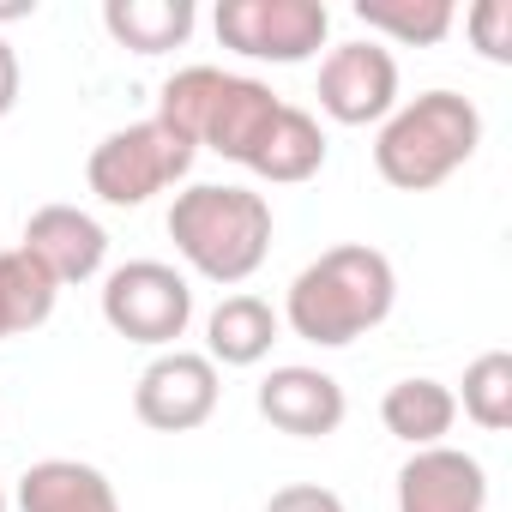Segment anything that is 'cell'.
Here are the masks:
<instances>
[{
    "label": "cell",
    "instance_id": "8fae6325",
    "mask_svg": "<svg viewBox=\"0 0 512 512\" xmlns=\"http://www.w3.org/2000/svg\"><path fill=\"white\" fill-rule=\"evenodd\" d=\"M31 260L67 290V284H91L103 266H109V229L79 211V205H37L31 223H25V241H19Z\"/></svg>",
    "mask_w": 512,
    "mask_h": 512
},
{
    "label": "cell",
    "instance_id": "7a4b0ae2",
    "mask_svg": "<svg viewBox=\"0 0 512 512\" xmlns=\"http://www.w3.org/2000/svg\"><path fill=\"white\" fill-rule=\"evenodd\" d=\"M169 241L205 284H247L272 253V199L235 181H193L169 205Z\"/></svg>",
    "mask_w": 512,
    "mask_h": 512
},
{
    "label": "cell",
    "instance_id": "603a6c76",
    "mask_svg": "<svg viewBox=\"0 0 512 512\" xmlns=\"http://www.w3.org/2000/svg\"><path fill=\"white\" fill-rule=\"evenodd\" d=\"M19 85H25V73H19V49L0 37V121L19 109Z\"/></svg>",
    "mask_w": 512,
    "mask_h": 512
},
{
    "label": "cell",
    "instance_id": "8992f818",
    "mask_svg": "<svg viewBox=\"0 0 512 512\" xmlns=\"http://www.w3.org/2000/svg\"><path fill=\"white\" fill-rule=\"evenodd\" d=\"M211 31L241 61L302 67L326 49L332 13H326V0H223L211 13Z\"/></svg>",
    "mask_w": 512,
    "mask_h": 512
},
{
    "label": "cell",
    "instance_id": "5b68a950",
    "mask_svg": "<svg viewBox=\"0 0 512 512\" xmlns=\"http://www.w3.org/2000/svg\"><path fill=\"white\" fill-rule=\"evenodd\" d=\"M193 157H199V151H193L169 121L145 115V121L115 127L109 139H97V151L85 157V187H91L103 205H115V211H139L145 199H157V193H169L175 181H187Z\"/></svg>",
    "mask_w": 512,
    "mask_h": 512
},
{
    "label": "cell",
    "instance_id": "44dd1931",
    "mask_svg": "<svg viewBox=\"0 0 512 512\" xmlns=\"http://www.w3.org/2000/svg\"><path fill=\"white\" fill-rule=\"evenodd\" d=\"M464 31H470L482 61L506 67L512 61V0H476V7L464 13Z\"/></svg>",
    "mask_w": 512,
    "mask_h": 512
},
{
    "label": "cell",
    "instance_id": "ba28073f",
    "mask_svg": "<svg viewBox=\"0 0 512 512\" xmlns=\"http://www.w3.org/2000/svg\"><path fill=\"white\" fill-rule=\"evenodd\" d=\"M223 380L199 350H157L145 362V374L133 380V416L157 434H193L217 416Z\"/></svg>",
    "mask_w": 512,
    "mask_h": 512
},
{
    "label": "cell",
    "instance_id": "9a60e30c",
    "mask_svg": "<svg viewBox=\"0 0 512 512\" xmlns=\"http://www.w3.org/2000/svg\"><path fill=\"white\" fill-rule=\"evenodd\" d=\"M19 512H121L115 482L85 458H37L19 476Z\"/></svg>",
    "mask_w": 512,
    "mask_h": 512
},
{
    "label": "cell",
    "instance_id": "d6986e66",
    "mask_svg": "<svg viewBox=\"0 0 512 512\" xmlns=\"http://www.w3.org/2000/svg\"><path fill=\"white\" fill-rule=\"evenodd\" d=\"M356 19L368 25V37L380 43H404V49H434L452 31V0H356Z\"/></svg>",
    "mask_w": 512,
    "mask_h": 512
},
{
    "label": "cell",
    "instance_id": "30bf717a",
    "mask_svg": "<svg viewBox=\"0 0 512 512\" xmlns=\"http://www.w3.org/2000/svg\"><path fill=\"white\" fill-rule=\"evenodd\" d=\"M253 404H260V416L278 428V434H296V440H326L344 428L350 416V398L344 386L326 374V368H308V362H284L260 380V392H253Z\"/></svg>",
    "mask_w": 512,
    "mask_h": 512
},
{
    "label": "cell",
    "instance_id": "7402d4cb",
    "mask_svg": "<svg viewBox=\"0 0 512 512\" xmlns=\"http://www.w3.org/2000/svg\"><path fill=\"white\" fill-rule=\"evenodd\" d=\"M266 512H350V506L332 488H320V482H290V488H278L266 500Z\"/></svg>",
    "mask_w": 512,
    "mask_h": 512
},
{
    "label": "cell",
    "instance_id": "cb8c5ba5",
    "mask_svg": "<svg viewBox=\"0 0 512 512\" xmlns=\"http://www.w3.org/2000/svg\"><path fill=\"white\" fill-rule=\"evenodd\" d=\"M0 344H7V320H0Z\"/></svg>",
    "mask_w": 512,
    "mask_h": 512
},
{
    "label": "cell",
    "instance_id": "d4e9b609",
    "mask_svg": "<svg viewBox=\"0 0 512 512\" xmlns=\"http://www.w3.org/2000/svg\"><path fill=\"white\" fill-rule=\"evenodd\" d=\"M0 512H7V488H0Z\"/></svg>",
    "mask_w": 512,
    "mask_h": 512
},
{
    "label": "cell",
    "instance_id": "52a82bcc",
    "mask_svg": "<svg viewBox=\"0 0 512 512\" xmlns=\"http://www.w3.org/2000/svg\"><path fill=\"white\" fill-rule=\"evenodd\" d=\"M103 320L127 344L175 350L193 326V284L163 260H127L103 278Z\"/></svg>",
    "mask_w": 512,
    "mask_h": 512
},
{
    "label": "cell",
    "instance_id": "e0dca14e",
    "mask_svg": "<svg viewBox=\"0 0 512 512\" xmlns=\"http://www.w3.org/2000/svg\"><path fill=\"white\" fill-rule=\"evenodd\" d=\"M199 13L193 0H109L103 7V31L133 49V55H169L193 37Z\"/></svg>",
    "mask_w": 512,
    "mask_h": 512
},
{
    "label": "cell",
    "instance_id": "4fadbf2b",
    "mask_svg": "<svg viewBox=\"0 0 512 512\" xmlns=\"http://www.w3.org/2000/svg\"><path fill=\"white\" fill-rule=\"evenodd\" d=\"M278 332H284V320H278V308H272L266 296L235 290V296H223V302L205 314V350H199V356H205L211 368H260V362L272 356Z\"/></svg>",
    "mask_w": 512,
    "mask_h": 512
},
{
    "label": "cell",
    "instance_id": "ac0fdd59",
    "mask_svg": "<svg viewBox=\"0 0 512 512\" xmlns=\"http://www.w3.org/2000/svg\"><path fill=\"white\" fill-rule=\"evenodd\" d=\"M55 302H61V284L31 260L25 247L0 253V320H7V338L49 326L55 320Z\"/></svg>",
    "mask_w": 512,
    "mask_h": 512
},
{
    "label": "cell",
    "instance_id": "7c38bea8",
    "mask_svg": "<svg viewBox=\"0 0 512 512\" xmlns=\"http://www.w3.org/2000/svg\"><path fill=\"white\" fill-rule=\"evenodd\" d=\"M398 512H488V470L458 446H422L398 470Z\"/></svg>",
    "mask_w": 512,
    "mask_h": 512
},
{
    "label": "cell",
    "instance_id": "ffe728a7",
    "mask_svg": "<svg viewBox=\"0 0 512 512\" xmlns=\"http://www.w3.org/2000/svg\"><path fill=\"white\" fill-rule=\"evenodd\" d=\"M452 398L482 434H506L512 428V356L506 350H482L464 368V392H452Z\"/></svg>",
    "mask_w": 512,
    "mask_h": 512
},
{
    "label": "cell",
    "instance_id": "5bb4252c",
    "mask_svg": "<svg viewBox=\"0 0 512 512\" xmlns=\"http://www.w3.org/2000/svg\"><path fill=\"white\" fill-rule=\"evenodd\" d=\"M241 169H253V175L272 181V187L314 181V175L326 169V127H320L308 109L284 103V109L272 115V127L260 133V145H253V157H247Z\"/></svg>",
    "mask_w": 512,
    "mask_h": 512
},
{
    "label": "cell",
    "instance_id": "2e32d148",
    "mask_svg": "<svg viewBox=\"0 0 512 512\" xmlns=\"http://www.w3.org/2000/svg\"><path fill=\"white\" fill-rule=\"evenodd\" d=\"M380 422H386V434L404 440L410 452H422V446H446V434H452V422H458V398H452L446 380L410 374V380L386 386V398H380Z\"/></svg>",
    "mask_w": 512,
    "mask_h": 512
},
{
    "label": "cell",
    "instance_id": "9c48e42d",
    "mask_svg": "<svg viewBox=\"0 0 512 512\" xmlns=\"http://www.w3.org/2000/svg\"><path fill=\"white\" fill-rule=\"evenodd\" d=\"M320 109L338 127H380L398 109V61H392V49L374 43V37L326 49V61H320Z\"/></svg>",
    "mask_w": 512,
    "mask_h": 512
},
{
    "label": "cell",
    "instance_id": "6da1fadb",
    "mask_svg": "<svg viewBox=\"0 0 512 512\" xmlns=\"http://www.w3.org/2000/svg\"><path fill=\"white\" fill-rule=\"evenodd\" d=\"M392 302H398V272L380 247L368 241H344V247H326L320 260H308L284 296V326L302 338V344H320V350H344L356 338H368L374 326L392 320Z\"/></svg>",
    "mask_w": 512,
    "mask_h": 512
},
{
    "label": "cell",
    "instance_id": "277c9868",
    "mask_svg": "<svg viewBox=\"0 0 512 512\" xmlns=\"http://www.w3.org/2000/svg\"><path fill=\"white\" fill-rule=\"evenodd\" d=\"M278 109L284 97L266 79L223 73V67H181L157 91V121H169L193 151H217L229 163L253 157V145H260Z\"/></svg>",
    "mask_w": 512,
    "mask_h": 512
},
{
    "label": "cell",
    "instance_id": "3957f363",
    "mask_svg": "<svg viewBox=\"0 0 512 512\" xmlns=\"http://www.w3.org/2000/svg\"><path fill=\"white\" fill-rule=\"evenodd\" d=\"M482 145V109L458 91H422L398 103L374 133V169L398 193H434Z\"/></svg>",
    "mask_w": 512,
    "mask_h": 512
}]
</instances>
